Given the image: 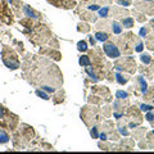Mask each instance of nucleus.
Masks as SVG:
<instances>
[{"instance_id":"29","label":"nucleus","mask_w":154,"mask_h":154,"mask_svg":"<svg viewBox=\"0 0 154 154\" xmlns=\"http://www.w3.org/2000/svg\"><path fill=\"white\" fill-rule=\"evenodd\" d=\"M146 119L149 122H153V119H154V114L153 113H148L146 114Z\"/></svg>"},{"instance_id":"19","label":"nucleus","mask_w":154,"mask_h":154,"mask_svg":"<svg viewBox=\"0 0 154 154\" xmlns=\"http://www.w3.org/2000/svg\"><path fill=\"white\" fill-rule=\"evenodd\" d=\"M116 98H118V99H127L128 94L125 93V91H117V93H116Z\"/></svg>"},{"instance_id":"25","label":"nucleus","mask_w":154,"mask_h":154,"mask_svg":"<svg viewBox=\"0 0 154 154\" xmlns=\"http://www.w3.org/2000/svg\"><path fill=\"white\" fill-rule=\"evenodd\" d=\"M153 107L152 105H148V104H141V110H144V112H148V110H152Z\"/></svg>"},{"instance_id":"24","label":"nucleus","mask_w":154,"mask_h":154,"mask_svg":"<svg viewBox=\"0 0 154 154\" xmlns=\"http://www.w3.org/2000/svg\"><path fill=\"white\" fill-rule=\"evenodd\" d=\"M146 99H149V100H152V102H154V89L150 91V93H148L146 91Z\"/></svg>"},{"instance_id":"2","label":"nucleus","mask_w":154,"mask_h":154,"mask_svg":"<svg viewBox=\"0 0 154 154\" xmlns=\"http://www.w3.org/2000/svg\"><path fill=\"white\" fill-rule=\"evenodd\" d=\"M17 123H18L17 116L12 114L4 105L0 104V127L8 128V130H12L13 131V130L16 128Z\"/></svg>"},{"instance_id":"23","label":"nucleus","mask_w":154,"mask_h":154,"mask_svg":"<svg viewBox=\"0 0 154 154\" xmlns=\"http://www.w3.org/2000/svg\"><path fill=\"white\" fill-rule=\"evenodd\" d=\"M79 26H80V27H79V31H82V32H88V31L90 30V27H89L88 25H85V23H84V25H82V23H80Z\"/></svg>"},{"instance_id":"17","label":"nucleus","mask_w":154,"mask_h":154,"mask_svg":"<svg viewBox=\"0 0 154 154\" xmlns=\"http://www.w3.org/2000/svg\"><path fill=\"white\" fill-rule=\"evenodd\" d=\"M77 49L80 51H86L88 50V44H86V41H80L79 44H77Z\"/></svg>"},{"instance_id":"7","label":"nucleus","mask_w":154,"mask_h":154,"mask_svg":"<svg viewBox=\"0 0 154 154\" xmlns=\"http://www.w3.org/2000/svg\"><path fill=\"white\" fill-rule=\"evenodd\" d=\"M48 2L58 8H64V9H71L76 5L75 0H48Z\"/></svg>"},{"instance_id":"32","label":"nucleus","mask_w":154,"mask_h":154,"mask_svg":"<svg viewBox=\"0 0 154 154\" xmlns=\"http://www.w3.org/2000/svg\"><path fill=\"white\" fill-rule=\"evenodd\" d=\"M100 139H102V140H107V134H105V132H102V134H100V136H99Z\"/></svg>"},{"instance_id":"21","label":"nucleus","mask_w":154,"mask_h":154,"mask_svg":"<svg viewBox=\"0 0 154 154\" xmlns=\"http://www.w3.org/2000/svg\"><path fill=\"white\" fill-rule=\"evenodd\" d=\"M108 12H109L108 8H103V9H100L99 11V16L102 18H107L108 17Z\"/></svg>"},{"instance_id":"33","label":"nucleus","mask_w":154,"mask_h":154,"mask_svg":"<svg viewBox=\"0 0 154 154\" xmlns=\"http://www.w3.org/2000/svg\"><path fill=\"white\" fill-rule=\"evenodd\" d=\"M119 131H121V134H123V135H128V132L125 130V127H121V128H119Z\"/></svg>"},{"instance_id":"18","label":"nucleus","mask_w":154,"mask_h":154,"mask_svg":"<svg viewBox=\"0 0 154 154\" xmlns=\"http://www.w3.org/2000/svg\"><path fill=\"white\" fill-rule=\"evenodd\" d=\"M146 45H148V48H149L150 50H154V35H153V36H150V37H148Z\"/></svg>"},{"instance_id":"31","label":"nucleus","mask_w":154,"mask_h":154,"mask_svg":"<svg viewBox=\"0 0 154 154\" xmlns=\"http://www.w3.org/2000/svg\"><path fill=\"white\" fill-rule=\"evenodd\" d=\"M90 11H96V9H99V5H96V4H94V5H90L89 7Z\"/></svg>"},{"instance_id":"5","label":"nucleus","mask_w":154,"mask_h":154,"mask_svg":"<svg viewBox=\"0 0 154 154\" xmlns=\"http://www.w3.org/2000/svg\"><path fill=\"white\" fill-rule=\"evenodd\" d=\"M103 49H104L105 55L109 57V58H113V59L118 58L119 54H121V53H119V49L113 44V42H107V44L103 46Z\"/></svg>"},{"instance_id":"22","label":"nucleus","mask_w":154,"mask_h":154,"mask_svg":"<svg viewBox=\"0 0 154 154\" xmlns=\"http://www.w3.org/2000/svg\"><path fill=\"white\" fill-rule=\"evenodd\" d=\"M141 62L143 63H145V64H149L152 62V59H150V55H148V54H144V55H141Z\"/></svg>"},{"instance_id":"9","label":"nucleus","mask_w":154,"mask_h":154,"mask_svg":"<svg viewBox=\"0 0 154 154\" xmlns=\"http://www.w3.org/2000/svg\"><path fill=\"white\" fill-rule=\"evenodd\" d=\"M9 139H11L9 134L3 127H0V144H7L9 141Z\"/></svg>"},{"instance_id":"13","label":"nucleus","mask_w":154,"mask_h":154,"mask_svg":"<svg viewBox=\"0 0 154 154\" xmlns=\"http://www.w3.org/2000/svg\"><path fill=\"white\" fill-rule=\"evenodd\" d=\"M121 23H122V26H123L125 28H131V27H134V19H132V18H130V17L122 18Z\"/></svg>"},{"instance_id":"1","label":"nucleus","mask_w":154,"mask_h":154,"mask_svg":"<svg viewBox=\"0 0 154 154\" xmlns=\"http://www.w3.org/2000/svg\"><path fill=\"white\" fill-rule=\"evenodd\" d=\"M32 64L35 68H30V72L25 71L26 79L28 80L30 84H32V85L38 84V80H40L41 75L49 77V80L51 81V84L55 89L63 84V77H62V73L59 72L57 66L50 63V62H48L44 58H41V59L40 58H35Z\"/></svg>"},{"instance_id":"35","label":"nucleus","mask_w":154,"mask_h":154,"mask_svg":"<svg viewBox=\"0 0 154 154\" xmlns=\"http://www.w3.org/2000/svg\"><path fill=\"white\" fill-rule=\"evenodd\" d=\"M153 135H154V131H153Z\"/></svg>"},{"instance_id":"27","label":"nucleus","mask_w":154,"mask_h":154,"mask_svg":"<svg viewBox=\"0 0 154 154\" xmlns=\"http://www.w3.org/2000/svg\"><path fill=\"white\" fill-rule=\"evenodd\" d=\"M143 42H140V41H139L137 42V44H136V48H135V50H136V51H139V53H140L141 50H143Z\"/></svg>"},{"instance_id":"15","label":"nucleus","mask_w":154,"mask_h":154,"mask_svg":"<svg viewBox=\"0 0 154 154\" xmlns=\"http://www.w3.org/2000/svg\"><path fill=\"white\" fill-rule=\"evenodd\" d=\"M116 80H117V82L119 85H125L128 81V77H126L125 75H121V73H117L116 75Z\"/></svg>"},{"instance_id":"16","label":"nucleus","mask_w":154,"mask_h":154,"mask_svg":"<svg viewBox=\"0 0 154 154\" xmlns=\"http://www.w3.org/2000/svg\"><path fill=\"white\" fill-rule=\"evenodd\" d=\"M80 64L82 66V67H89L91 64V62H90V58L88 55H82L80 58Z\"/></svg>"},{"instance_id":"11","label":"nucleus","mask_w":154,"mask_h":154,"mask_svg":"<svg viewBox=\"0 0 154 154\" xmlns=\"http://www.w3.org/2000/svg\"><path fill=\"white\" fill-rule=\"evenodd\" d=\"M23 12H25V14L27 17H30V18H37L40 14H37L35 11H32V9H30V7H27V5H25L23 7Z\"/></svg>"},{"instance_id":"14","label":"nucleus","mask_w":154,"mask_h":154,"mask_svg":"<svg viewBox=\"0 0 154 154\" xmlns=\"http://www.w3.org/2000/svg\"><path fill=\"white\" fill-rule=\"evenodd\" d=\"M110 26H112V31H113V33H116V35H119V33L122 32V27L119 26V23H117L116 21H113L112 23H110Z\"/></svg>"},{"instance_id":"3","label":"nucleus","mask_w":154,"mask_h":154,"mask_svg":"<svg viewBox=\"0 0 154 154\" xmlns=\"http://www.w3.org/2000/svg\"><path fill=\"white\" fill-rule=\"evenodd\" d=\"M2 59L9 69H17L19 68V59L17 54L14 53L11 48L4 46L2 50Z\"/></svg>"},{"instance_id":"10","label":"nucleus","mask_w":154,"mask_h":154,"mask_svg":"<svg viewBox=\"0 0 154 154\" xmlns=\"http://www.w3.org/2000/svg\"><path fill=\"white\" fill-rule=\"evenodd\" d=\"M137 84H139V89H140V91L143 94H145L146 91H148V85H146V82H145V80L143 79V77L140 76V77H137Z\"/></svg>"},{"instance_id":"4","label":"nucleus","mask_w":154,"mask_h":154,"mask_svg":"<svg viewBox=\"0 0 154 154\" xmlns=\"http://www.w3.org/2000/svg\"><path fill=\"white\" fill-rule=\"evenodd\" d=\"M81 118L84 119L86 125H88L89 119H91V121H90V126H91V125H94V123L98 122V119H99L98 110L93 109L91 107H85L82 110H81Z\"/></svg>"},{"instance_id":"26","label":"nucleus","mask_w":154,"mask_h":154,"mask_svg":"<svg viewBox=\"0 0 154 154\" xmlns=\"http://www.w3.org/2000/svg\"><path fill=\"white\" fill-rule=\"evenodd\" d=\"M135 14H136V18H137L140 22H144V21H145V19H146L145 17H143V16H144V13H137V12H136Z\"/></svg>"},{"instance_id":"30","label":"nucleus","mask_w":154,"mask_h":154,"mask_svg":"<svg viewBox=\"0 0 154 154\" xmlns=\"http://www.w3.org/2000/svg\"><path fill=\"white\" fill-rule=\"evenodd\" d=\"M146 33H148V28H141L140 30V36H146Z\"/></svg>"},{"instance_id":"12","label":"nucleus","mask_w":154,"mask_h":154,"mask_svg":"<svg viewBox=\"0 0 154 154\" xmlns=\"http://www.w3.org/2000/svg\"><path fill=\"white\" fill-rule=\"evenodd\" d=\"M95 38H96L98 41H107L108 38H109V35H108V33L105 32V31H103V32L99 31V32L95 33Z\"/></svg>"},{"instance_id":"28","label":"nucleus","mask_w":154,"mask_h":154,"mask_svg":"<svg viewBox=\"0 0 154 154\" xmlns=\"http://www.w3.org/2000/svg\"><path fill=\"white\" fill-rule=\"evenodd\" d=\"M91 136L95 137V139L99 136V135H98V128H96V127H94L93 130H91Z\"/></svg>"},{"instance_id":"34","label":"nucleus","mask_w":154,"mask_h":154,"mask_svg":"<svg viewBox=\"0 0 154 154\" xmlns=\"http://www.w3.org/2000/svg\"><path fill=\"white\" fill-rule=\"evenodd\" d=\"M90 42H91V44H93V46L95 45V40L93 38V36H90Z\"/></svg>"},{"instance_id":"6","label":"nucleus","mask_w":154,"mask_h":154,"mask_svg":"<svg viewBox=\"0 0 154 154\" xmlns=\"http://www.w3.org/2000/svg\"><path fill=\"white\" fill-rule=\"evenodd\" d=\"M136 8L139 11H141V13L145 14H154V2L150 0V2H146L145 0H141L140 3H136Z\"/></svg>"},{"instance_id":"20","label":"nucleus","mask_w":154,"mask_h":154,"mask_svg":"<svg viewBox=\"0 0 154 154\" xmlns=\"http://www.w3.org/2000/svg\"><path fill=\"white\" fill-rule=\"evenodd\" d=\"M36 95L40 96V98H42V99H45V100L49 99V95H48L46 93H44L42 90H36Z\"/></svg>"},{"instance_id":"8","label":"nucleus","mask_w":154,"mask_h":154,"mask_svg":"<svg viewBox=\"0 0 154 154\" xmlns=\"http://www.w3.org/2000/svg\"><path fill=\"white\" fill-rule=\"evenodd\" d=\"M0 21H4V22H12L11 19V14H9L8 11V7H7V3L5 0H0Z\"/></svg>"}]
</instances>
